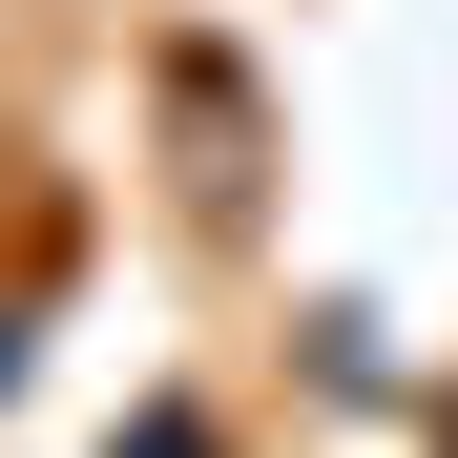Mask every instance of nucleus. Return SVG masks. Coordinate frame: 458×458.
<instances>
[{"instance_id": "nucleus-1", "label": "nucleus", "mask_w": 458, "mask_h": 458, "mask_svg": "<svg viewBox=\"0 0 458 458\" xmlns=\"http://www.w3.org/2000/svg\"><path fill=\"white\" fill-rule=\"evenodd\" d=\"M0 375H21V334H0Z\"/></svg>"}]
</instances>
